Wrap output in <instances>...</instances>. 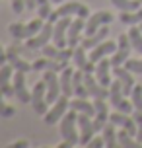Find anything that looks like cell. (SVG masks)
Listing matches in <instances>:
<instances>
[{
	"mask_svg": "<svg viewBox=\"0 0 142 148\" xmlns=\"http://www.w3.org/2000/svg\"><path fill=\"white\" fill-rule=\"evenodd\" d=\"M76 121H78V111H68L64 117L60 119V138L66 140L70 146L80 144V136L76 134Z\"/></svg>",
	"mask_w": 142,
	"mask_h": 148,
	"instance_id": "obj_1",
	"label": "cell"
},
{
	"mask_svg": "<svg viewBox=\"0 0 142 148\" xmlns=\"http://www.w3.org/2000/svg\"><path fill=\"white\" fill-rule=\"evenodd\" d=\"M41 27H43V18H37V20H31L29 23H10L8 31L14 39H29L37 35Z\"/></svg>",
	"mask_w": 142,
	"mask_h": 148,
	"instance_id": "obj_2",
	"label": "cell"
},
{
	"mask_svg": "<svg viewBox=\"0 0 142 148\" xmlns=\"http://www.w3.org/2000/svg\"><path fill=\"white\" fill-rule=\"evenodd\" d=\"M64 16H80V18H88V16H90V10H88V6H84V4H80V2H66V4L59 6L57 10H53L51 16H49V22L55 23L59 18H64Z\"/></svg>",
	"mask_w": 142,
	"mask_h": 148,
	"instance_id": "obj_3",
	"label": "cell"
},
{
	"mask_svg": "<svg viewBox=\"0 0 142 148\" xmlns=\"http://www.w3.org/2000/svg\"><path fill=\"white\" fill-rule=\"evenodd\" d=\"M123 96H125V94H123V84H121V80L117 78V80L111 82V86H109V101H111V105L117 111L132 113V109H134L132 101H127Z\"/></svg>",
	"mask_w": 142,
	"mask_h": 148,
	"instance_id": "obj_4",
	"label": "cell"
},
{
	"mask_svg": "<svg viewBox=\"0 0 142 148\" xmlns=\"http://www.w3.org/2000/svg\"><path fill=\"white\" fill-rule=\"evenodd\" d=\"M70 16H64V18H59L57 22H55V29H53V41L57 47L60 49H64L68 47V27H70Z\"/></svg>",
	"mask_w": 142,
	"mask_h": 148,
	"instance_id": "obj_5",
	"label": "cell"
},
{
	"mask_svg": "<svg viewBox=\"0 0 142 148\" xmlns=\"http://www.w3.org/2000/svg\"><path fill=\"white\" fill-rule=\"evenodd\" d=\"M70 107V103H68V96H62L53 103V107L45 113V123L47 125H55V123H59L60 119L66 115V109Z\"/></svg>",
	"mask_w": 142,
	"mask_h": 148,
	"instance_id": "obj_6",
	"label": "cell"
},
{
	"mask_svg": "<svg viewBox=\"0 0 142 148\" xmlns=\"http://www.w3.org/2000/svg\"><path fill=\"white\" fill-rule=\"evenodd\" d=\"M119 47H117V51L113 53L111 57V64L113 66H121L123 62H127L128 60V55H130V49H132V43H130V37L125 35V33H121L119 35Z\"/></svg>",
	"mask_w": 142,
	"mask_h": 148,
	"instance_id": "obj_7",
	"label": "cell"
},
{
	"mask_svg": "<svg viewBox=\"0 0 142 148\" xmlns=\"http://www.w3.org/2000/svg\"><path fill=\"white\" fill-rule=\"evenodd\" d=\"M78 127H80V144L82 146H88L90 140L94 138V134L97 133L91 117L86 115V113H78Z\"/></svg>",
	"mask_w": 142,
	"mask_h": 148,
	"instance_id": "obj_8",
	"label": "cell"
},
{
	"mask_svg": "<svg viewBox=\"0 0 142 148\" xmlns=\"http://www.w3.org/2000/svg\"><path fill=\"white\" fill-rule=\"evenodd\" d=\"M45 92H47L45 80L37 82L35 88H33V92H31V105H33V109L37 111L39 115H45V113H47V103H49V101H47Z\"/></svg>",
	"mask_w": 142,
	"mask_h": 148,
	"instance_id": "obj_9",
	"label": "cell"
},
{
	"mask_svg": "<svg viewBox=\"0 0 142 148\" xmlns=\"http://www.w3.org/2000/svg\"><path fill=\"white\" fill-rule=\"evenodd\" d=\"M43 80H45V84H47V101H49V103H55L60 97V92H62V90H60V78L57 76V72L45 70Z\"/></svg>",
	"mask_w": 142,
	"mask_h": 148,
	"instance_id": "obj_10",
	"label": "cell"
},
{
	"mask_svg": "<svg viewBox=\"0 0 142 148\" xmlns=\"http://www.w3.org/2000/svg\"><path fill=\"white\" fill-rule=\"evenodd\" d=\"M53 29H55V23H45L37 35L27 39V49H43L49 43V39H53Z\"/></svg>",
	"mask_w": 142,
	"mask_h": 148,
	"instance_id": "obj_11",
	"label": "cell"
},
{
	"mask_svg": "<svg viewBox=\"0 0 142 148\" xmlns=\"http://www.w3.org/2000/svg\"><path fill=\"white\" fill-rule=\"evenodd\" d=\"M113 22V16L109 14V12H96V14L90 16V20L86 22V27H84V31H86V35H94L99 27H103V25H107V23Z\"/></svg>",
	"mask_w": 142,
	"mask_h": 148,
	"instance_id": "obj_12",
	"label": "cell"
},
{
	"mask_svg": "<svg viewBox=\"0 0 142 148\" xmlns=\"http://www.w3.org/2000/svg\"><path fill=\"white\" fill-rule=\"evenodd\" d=\"M94 105H96V115H94V127L96 131H101L105 125H107V119H109V113H107V103L101 97H94Z\"/></svg>",
	"mask_w": 142,
	"mask_h": 148,
	"instance_id": "obj_13",
	"label": "cell"
},
{
	"mask_svg": "<svg viewBox=\"0 0 142 148\" xmlns=\"http://www.w3.org/2000/svg\"><path fill=\"white\" fill-rule=\"evenodd\" d=\"M111 72H113V64H111V60H107V57L97 62L96 78H97V82H99L101 86H105V88L111 86Z\"/></svg>",
	"mask_w": 142,
	"mask_h": 148,
	"instance_id": "obj_14",
	"label": "cell"
},
{
	"mask_svg": "<svg viewBox=\"0 0 142 148\" xmlns=\"http://www.w3.org/2000/svg\"><path fill=\"white\" fill-rule=\"evenodd\" d=\"M43 55L45 57H49V59H55V60H70L72 57H74V49L72 47H64V49H60V47H53V45L47 43L45 47H43Z\"/></svg>",
	"mask_w": 142,
	"mask_h": 148,
	"instance_id": "obj_15",
	"label": "cell"
},
{
	"mask_svg": "<svg viewBox=\"0 0 142 148\" xmlns=\"http://www.w3.org/2000/svg\"><path fill=\"white\" fill-rule=\"evenodd\" d=\"M14 94L22 103L31 101V96L27 92V88H25V72H22V70H16L14 74Z\"/></svg>",
	"mask_w": 142,
	"mask_h": 148,
	"instance_id": "obj_16",
	"label": "cell"
},
{
	"mask_svg": "<svg viewBox=\"0 0 142 148\" xmlns=\"http://www.w3.org/2000/svg\"><path fill=\"white\" fill-rule=\"evenodd\" d=\"M68 66L66 60H55V59H49V57H43L33 62V70H53V72H62L64 68Z\"/></svg>",
	"mask_w": 142,
	"mask_h": 148,
	"instance_id": "obj_17",
	"label": "cell"
},
{
	"mask_svg": "<svg viewBox=\"0 0 142 148\" xmlns=\"http://www.w3.org/2000/svg\"><path fill=\"white\" fill-rule=\"evenodd\" d=\"M12 64H2L0 66V92L4 94V97H14V86H10V78H12Z\"/></svg>",
	"mask_w": 142,
	"mask_h": 148,
	"instance_id": "obj_18",
	"label": "cell"
},
{
	"mask_svg": "<svg viewBox=\"0 0 142 148\" xmlns=\"http://www.w3.org/2000/svg\"><path fill=\"white\" fill-rule=\"evenodd\" d=\"M130 70H128L127 66H113V76H117L121 80V84H123V94L125 96H130V92H132V88H134V78L130 76Z\"/></svg>",
	"mask_w": 142,
	"mask_h": 148,
	"instance_id": "obj_19",
	"label": "cell"
},
{
	"mask_svg": "<svg viewBox=\"0 0 142 148\" xmlns=\"http://www.w3.org/2000/svg\"><path fill=\"white\" fill-rule=\"evenodd\" d=\"M74 60H76V66L80 68L82 72L96 74V66H94L90 57H86V49H84L82 45L80 47H74Z\"/></svg>",
	"mask_w": 142,
	"mask_h": 148,
	"instance_id": "obj_20",
	"label": "cell"
},
{
	"mask_svg": "<svg viewBox=\"0 0 142 148\" xmlns=\"http://www.w3.org/2000/svg\"><path fill=\"white\" fill-rule=\"evenodd\" d=\"M117 47H119V43H113V41H103V43H99L97 47H94L91 53H90L91 62H99V60L105 59L107 55H113V53L117 51Z\"/></svg>",
	"mask_w": 142,
	"mask_h": 148,
	"instance_id": "obj_21",
	"label": "cell"
},
{
	"mask_svg": "<svg viewBox=\"0 0 142 148\" xmlns=\"http://www.w3.org/2000/svg\"><path fill=\"white\" fill-rule=\"evenodd\" d=\"M84 82H86V88H88V92H90L91 97H101V99H105V97L109 96L107 88H105V86H101V84L97 82V78H94L91 74H86V72H84Z\"/></svg>",
	"mask_w": 142,
	"mask_h": 148,
	"instance_id": "obj_22",
	"label": "cell"
},
{
	"mask_svg": "<svg viewBox=\"0 0 142 148\" xmlns=\"http://www.w3.org/2000/svg\"><path fill=\"white\" fill-rule=\"evenodd\" d=\"M86 18H76V20H72V23H70V27H68V47H72L74 49L76 45L80 43V31L86 27V22H84Z\"/></svg>",
	"mask_w": 142,
	"mask_h": 148,
	"instance_id": "obj_23",
	"label": "cell"
},
{
	"mask_svg": "<svg viewBox=\"0 0 142 148\" xmlns=\"http://www.w3.org/2000/svg\"><path fill=\"white\" fill-rule=\"evenodd\" d=\"M6 53H8V60H10V64L14 66V70H22V72H29V70H33V64L29 66V62H25L23 59L18 57V47L12 45Z\"/></svg>",
	"mask_w": 142,
	"mask_h": 148,
	"instance_id": "obj_24",
	"label": "cell"
},
{
	"mask_svg": "<svg viewBox=\"0 0 142 148\" xmlns=\"http://www.w3.org/2000/svg\"><path fill=\"white\" fill-rule=\"evenodd\" d=\"M72 88H74V96L76 97H84V99H88L90 96V92L86 88V82H84V72L78 68L72 76Z\"/></svg>",
	"mask_w": 142,
	"mask_h": 148,
	"instance_id": "obj_25",
	"label": "cell"
},
{
	"mask_svg": "<svg viewBox=\"0 0 142 148\" xmlns=\"http://www.w3.org/2000/svg\"><path fill=\"white\" fill-rule=\"evenodd\" d=\"M107 33H109L107 25L99 27V29H97L96 33H94V35H88L86 39H84V41H82V47H84V49H94V47H97L99 43H103V41H105Z\"/></svg>",
	"mask_w": 142,
	"mask_h": 148,
	"instance_id": "obj_26",
	"label": "cell"
},
{
	"mask_svg": "<svg viewBox=\"0 0 142 148\" xmlns=\"http://www.w3.org/2000/svg\"><path fill=\"white\" fill-rule=\"evenodd\" d=\"M72 76H74V70L70 66H66L62 72H60V90L64 96H74V88H72Z\"/></svg>",
	"mask_w": 142,
	"mask_h": 148,
	"instance_id": "obj_27",
	"label": "cell"
},
{
	"mask_svg": "<svg viewBox=\"0 0 142 148\" xmlns=\"http://www.w3.org/2000/svg\"><path fill=\"white\" fill-rule=\"evenodd\" d=\"M70 107L76 109L78 113H86V115H90V117L96 115V105L90 103V101L84 99V97H76V99H72V101H70Z\"/></svg>",
	"mask_w": 142,
	"mask_h": 148,
	"instance_id": "obj_28",
	"label": "cell"
},
{
	"mask_svg": "<svg viewBox=\"0 0 142 148\" xmlns=\"http://www.w3.org/2000/svg\"><path fill=\"white\" fill-rule=\"evenodd\" d=\"M101 133H103V138H105V144L107 148H115L119 144V138H117V133H115V123H107V125L101 129Z\"/></svg>",
	"mask_w": 142,
	"mask_h": 148,
	"instance_id": "obj_29",
	"label": "cell"
},
{
	"mask_svg": "<svg viewBox=\"0 0 142 148\" xmlns=\"http://www.w3.org/2000/svg\"><path fill=\"white\" fill-rule=\"evenodd\" d=\"M119 20H121V23H127V25H140L142 23V8H138L134 12H123Z\"/></svg>",
	"mask_w": 142,
	"mask_h": 148,
	"instance_id": "obj_30",
	"label": "cell"
},
{
	"mask_svg": "<svg viewBox=\"0 0 142 148\" xmlns=\"http://www.w3.org/2000/svg\"><path fill=\"white\" fill-rule=\"evenodd\" d=\"M117 138H119V144L123 148H140V144H142L138 140H132V134L128 133L127 129H123V127H121V133L117 134Z\"/></svg>",
	"mask_w": 142,
	"mask_h": 148,
	"instance_id": "obj_31",
	"label": "cell"
},
{
	"mask_svg": "<svg viewBox=\"0 0 142 148\" xmlns=\"http://www.w3.org/2000/svg\"><path fill=\"white\" fill-rule=\"evenodd\" d=\"M111 2L115 8H119L121 12H134L142 4L140 0H111Z\"/></svg>",
	"mask_w": 142,
	"mask_h": 148,
	"instance_id": "obj_32",
	"label": "cell"
},
{
	"mask_svg": "<svg viewBox=\"0 0 142 148\" xmlns=\"http://www.w3.org/2000/svg\"><path fill=\"white\" fill-rule=\"evenodd\" d=\"M142 31L140 27H132V29L128 31V37H130V43H132V49H134L136 53H140L142 55Z\"/></svg>",
	"mask_w": 142,
	"mask_h": 148,
	"instance_id": "obj_33",
	"label": "cell"
},
{
	"mask_svg": "<svg viewBox=\"0 0 142 148\" xmlns=\"http://www.w3.org/2000/svg\"><path fill=\"white\" fill-rule=\"evenodd\" d=\"M130 97H132L134 109L142 111V86L140 84H134V88H132V92H130Z\"/></svg>",
	"mask_w": 142,
	"mask_h": 148,
	"instance_id": "obj_34",
	"label": "cell"
},
{
	"mask_svg": "<svg viewBox=\"0 0 142 148\" xmlns=\"http://www.w3.org/2000/svg\"><path fill=\"white\" fill-rule=\"evenodd\" d=\"M37 10H39V18L43 20H49L51 16V0H37Z\"/></svg>",
	"mask_w": 142,
	"mask_h": 148,
	"instance_id": "obj_35",
	"label": "cell"
},
{
	"mask_svg": "<svg viewBox=\"0 0 142 148\" xmlns=\"http://www.w3.org/2000/svg\"><path fill=\"white\" fill-rule=\"evenodd\" d=\"M125 66L130 70V72H134V74H142V59H128L127 62H125Z\"/></svg>",
	"mask_w": 142,
	"mask_h": 148,
	"instance_id": "obj_36",
	"label": "cell"
},
{
	"mask_svg": "<svg viewBox=\"0 0 142 148\" xmlns=\"http://www.w3.org/2000/svg\"><path fill=\"white\" fill-rule=\"evenodd\" d=\"M2 97H4V94L0 92V117H12V115L16 113V109L4 103V99H2Z\"/></svg>",
	"mask_w": 142,
	"mask_h": 148,
	"instance_id": "obj_37",
	"label": "cell"
},
{
	"mask_svg": "<svg viewBox=\"0 0 142 148\" xmlns=\"http://www.w3.org/2000/svg\"><path fill=\"white\" fill-rule=\"evenodd\" d=\"M134 121H136V140L142 142V111H134Z\"/></svg>",
	"mask_w": 142,
	"mask_h": 148,
	"instance_id": "obj_38",
	"label": "cell"
},
{
	"mask_svg": "<svg viewBox=\"0 0 142 148\" xmlns=\"http://www.w3.org/2000/svg\"><path fill=\"white\" fill-rule=\"evenodd\" d=\"M88 146H91V148H103V146H107V144H105L103 134H101V136H94V138L90 140V144H88Z\"/></svg>",
	"mask_w": 142,
	"mask_h": 148,
	"instance_id": "obj_39",
	"label": "cell"
},
{
	"mask_svg": "<svg viewBox=\"0 0 142 148\" xmlns=\"http://www.w3.org/2000/svg\"><path fill=\"white\" fill-rule=\"evenodd\" d=\"M23 8H25V0H12V10H14V14H22Z\"/></svg>",
	"mask_w": 142,
	"mask_h": 148,
	"instance_id": "obj_40",
	"label": "cell"
},
{
	"mask_svg": "<svg viewBox=\"0 0 142 148\" xmlns=\"http://www.w3.org/2000/svg\"><path fill=\"white\" fill-rule=\"evenodd\" d=\"M6 60H8V53L0 47V66H2V64H6Z\"/></svg>",
	"mask_w": 142,
	"mask_h": 148,
	"instance_id": "obj_41",
	"label": "cell"
},
{
	"mask_svg": "<svg viewBox=\"0 0 142 148\" xmlns=\"http://www.w3.org/2000/svg\"><path fill=\"white\" fill-rule=\"evenodd\" d=\"M12 146H14V148H27V146H29V142H27V140H18V142H14Z\"/></svg>",
	"mask_w": 142,
	"mask_h": 148,
	"instance_id": "obj_42",
	"label": "cell"
},
{
	"mask_svg": "<svg viewBox=\"0 0 142 148\" xmlns=\"http://www.w3.org/2000/svg\"><path fill=\"white\" fill-rule=\"evenodd\" d=\"M35 6H37V0H25V8L27 10H33Z\"/></svg>",
	"mask_w": 142,
	"mask_h": 148,
	"instance_id": "obj_43",
	"label": "cell"
},
{
	"mask_svg": "<svg viewBox=\"0 0 142 148\" xmlns=\"http://www.w3.org/2000/svg\"><path fill=\"white\" fill-rule=\"evenodd\" d=\"M51 2H55V4H60V2H62V0H51Z\"/></svg>",
	"mask_w": 142,
	"mask_h": 148,
	"instance_id": "obj_44",
	"label": "cell"
},
{
	"mask_svg": "<svg viewBox=\"0 0 142 148\" xmlns=\"http://www.w3.org/2000/svg\"><path fill=\"white\" fill-rule=\"evenodd\" d=\"M138 27H140V31H142V23H140V25H138Z\"/></svg>",
	"mask_w": 142,
	"mask_h": 148,
	"instance_id": "obj_45",
	"label": "cell"
},
{
	"mask_svg": "<svg viewBox=\"0 0 142 148\" xmlns=\"http://www.w3.org/2000/svg\"><path fill=\"white\" fill-rule=\"evenodd\" d=\"M140 2H142V0H140Z\"/></svg>",
	"mask_w": 142,
	"mask_h": 148,
	"instance_id": "obj_46",
	"label": "cell"
}]
</instances>
